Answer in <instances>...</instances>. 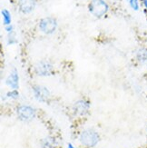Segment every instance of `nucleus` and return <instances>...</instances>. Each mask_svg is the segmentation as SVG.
Instances as JSON below:
<instances>
[{
	"mask_svg": "<svg viewBox=\"0 0 147 148\" xmlns=\"http://www.w3.org/2000/svg\"><path fill=\"white\" fill-rule=\"evenodd\" d=\"M57 28V21L54 17H44L39 22V29L46 35H51Z\"/></svg>",
	"mask_w": 147,
	"mask_h": 148,
	"instance_id": "7",
	"label": "nucleus"
},
{
	"mask_svg": "<svg viewBox=\"0 0 147 148\" xmlns=\"http://www.w3.org/2000/svg\"><path fill=\"white\" fill-rule=\"evenodd\" d=\"M32 92L35 99L39 103H48L51 99L50 90L44 86L35 85L32 87Z\"/></svg>",
	"mask_w": 147,
	"mask_h": 148,
	"instance_id": "6",
	"label": "nucleus"
},
{
	"mask_svg": "<svg viewBox=\"0 0 147 148\" xmlns=\"http://www.w3.org/2000/svg\"><path fill=\"white\" fill-rule=\"evenodd\" d=\"M90 101L86 98H81L74 103L72 106V112L76 118H85L90 113Z\"/></svg>",
	"mask_w": 147,
	"mask_h": 148,
	"instance_id": "2",
	"label": "nucleus"
},
{
	"mask_svg": "<svg viewBox=\"0 0 147 148\" xmlns=\"http://www.w3.org/2000/svg\"><path fill=\"white\" fill-rule=\"evenodd\" d=\"M41 148H57L56 139L53 136H46L42 139L40 143Z\"/></svg>",
	"mask_w": 147,
	"mask_h": 148,
	"instance_id": "10",
	"label": "nucleus"
},
{
	"mask_svg": "<svg viewBox=\"0 0 147 148\" xmlns=\"http://www.w3.org/2000/svg\"><path fill=\"white\" fill-rule=\"evenodd\" d=\"M18 6L23 14H29L36 8V0H19Z\"/></svg>",
	"mask_w": 147,
	"mask_h": 148,
	"instance_id": "9",
	"label": "nucleus"
},
{
	"mask_svg": "<svg viewBox=\"0 0 147 148\" xmlns=\"http://www.w3.org/2000/svg\"><path fill=\"white\" fill-rule=\"evenodd\" d=\"M1 14H2V16H3V23L5 25V27L11 25L12 16H11L10 12L8 9H3L2 12H1Z\"/></svg>",
	"mask_w": 147,
	"mask_h": 148,
	"instance_id": "12",
	"label": "nucleus"
},
{
	"mask_svg": "<svg viewBox=\"0 0 147 148\" xmlns=\"http://www.w3.org/2000/svg\"><path fill=\"white\" fill-rule=\"evenodd\" d=\"M17 42L16 37V34L14 32L12 33H9L8 36V45H14Z\"/></svg>",
	"mask_w": 147,
	"mask_h": 148,
	"instance_id": "15",
	"label": "nucleus"
},
{
	"mask_svg": "<svg viewBox=\"0 0 147 148\" xmlns=\"http://www.w3.org/2000/svg\"><path fill=\"white\" fill-rule=\"evenodd\" d=\"M99 133L93 128H85L79 132L78 141L80 145L85 148H94L100 142Z\"/></svg>",
	"mask_w": 147,
	"mask_h": 148,
	"instance_id": "1",
	"label": "nucleus"
},
{
	"mask_svg": "<svg viewBox=\"0 0 147 148\" xmlns=\"http://www.w3.org/2000/svg\"><path fill=\"white\" fill-rule=\"evenodd\" d=\"M108 5L105 0H91L88 5V10L91 14L97 17H103L108 12Z\"/></svg>",
	"mask_w": 147,
	"mask_h": 148,
	"instance_id": "4",
	"label": "nucleus"
},
{
	"mask_svg": "<svg viewBox=\"0 0 147 148\" xmlns=\"http://www.w3.org/2000/svg\"><path fill=\"white\" fill-rule=\"evenodd\" d=\"M136 61L140 64H146L147 63V48L142 47L136 51L135 54Z\"/></svg>",
	"mask_w": 147,
	"mask_h": 148,
	"instance_id": "11",
	"label": "nucleus"
},
{
	"mask_svg": "<svg viewBox=\"0 0 147 148\" xmlns=\"http://www.w3.org/2000/svg\"><path fill=\"white\" fill-rule=\"evenodd\" d=\"M146 71H147V63H146Z\"/></svg>",
	"mask_w": 147,
	"mask_h": 148,
	"instance_id": "19",
	"label": "nucleus"
},
{
	"mask_svg": "<svg viewBox=\"0 0 147 148\" xmlns=\"http://www.w3.org/2000/svg\"><path fill=\"white\" fill-rule=\"evenodd\" d=\"M19 96H20V95H19L18 90L11 89L10 91H8L5 93V98L9 100H17Z\"/></svg>",
	"mask_w": 147,
	"mask_h": 148,
	"instance_id": "13",
	"label": "nucleus"
},
{
	"mask_svg": "<svg viewBox=\"0 0 147 148\" xmlns=\"http://www.w3.org/2000/svg\"><path fill=\"white\" fill-rule=\"evenodd\" d=\"M34 72L39 77H48L54 73V66L47 60H41L35 65Z\"/></svg>",
	"mask_w": 147,
	"mask_h": 148,
	"instance_id": "5",
	"label": "nucleus"
},
{
	"mask_svg": "<svg viewBox=\"0 0 147 148\" xmlns=\"http://www.w3.org/2000/svg\"><path fill=\"white\" fill-rule=\"evenodd\" d=\"M66 148H76L72 143H67V145H66Z\"/></svg>",
	"mask_w": 147,
	"mask_h": 148,
	"instance_id": "18",
	"label": "nucleus"
},
{
	"mask_svg": "<svg viewBox=\"0 0 147 148\" xmlns=\"http://www.w3.org/2000/svg\"><path fill=\"white\" fill-rule=\"evenodd\" d=\"M141 3L144 6V8L145 9V11H147V0H141Z\"/></svg>",
	"mask_w": 147,
	"mask_h": 148,
	"instance_id": "17",
	"label": "nucleus"
},
{
	"mask_svg": "<svg viewBox=\"0 0 147 148\" xmlns=\"http://www.w3.org/2000/svg\"><path fill=\"white\" fill-rule=\"evenodd\" d=\"M127 2L129 3V5L131 8L135 11H138L140 9V2L139 0H127Z\"/></svg>",
	"mask_w": 147,
	"mask_h": 148,
	"instance_id": "14",
	"label": "nucleus"
},
{
	"mask_svg": "<svg viewBox=\"0 0 147 148\" xmlns=\"http://www.w3.org/2000/svg\"><path fill=\"white\" fill-rule=\"evenodd\" d=\"M19 82H20V76H19L18 71L16 68L12 70L10 74L6 76V78L5 80V86L10 87L11 89H14V90H18Z\"/></svg>",
	"mask_w": 147,
	"mask_h": 148,
	"instance_id": "8",
	"label": "nucleus"
},
{
	"mask_svg": "<svg viewBox=\"0 0 147 148\" xmlns=\"http://www.w3.org/2000/svg\"><path fill=\"white\" fill-rule=\"evenodd\" d=\"M16 113L18 119L25 122V123H28V122L33 121L36 117V109L29 105H19L17 106L16 109Z\"/></svg>",
	"mask_w": 147,
	"mask_h": 148,
	"instance_id": "3",
	"label": "nucleus"
},
{
	"mask_svg": "<svg viewBox=\"0 0 147 148\" xmlns=\"http://www.w3.org/2000/svg\"><path fill=\"white\" fill-rule=\"evenodd\" d=\"M5 31L8 32V33H12V32H14V27H13L12 25H6V27H5Z\"/></svg>",
	"mask_w": 147,
	"mask_h": 148,
	"instance_id": "16",
	"label": "nucleus"
},
{
	"mask_svg": "<svg viewBox=\"0 0 147 148\" xmlns=\"http://www.w3.org/2000/svg\"><path fill=\"white\" fill-rule=\"evenodd\" d=\"M146 134H147V126H146Z\"/></svg>",
	"mask_w": 147,
	"mask_h": 148,
	"instance_id": "20",
	"label": "nucleus"
}]
</instances>
